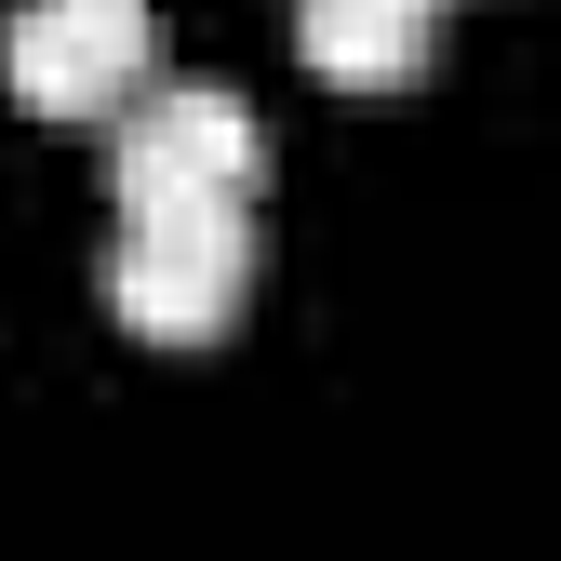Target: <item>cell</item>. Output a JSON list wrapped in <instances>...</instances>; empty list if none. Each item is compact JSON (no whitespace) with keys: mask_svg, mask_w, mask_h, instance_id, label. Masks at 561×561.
<instances>
[{"mask_svg":"<svg viewBox=\"0 0 561 561\" xmlns=\"http://www.w3.org/2000/svg\"><path fill=\"white\" fill-rule=\"evenodd\" d=\"M254 295V201H187V215H121L107 241V308L148 347H201L228 334Z\"/></svg>","mask_w":561,"mask_h":561,"instance_id":"1","label":"cell"},{"mask_svg":"<svg viewBox=\"0 0 561 561\" xmlns=\"http://www.w3.org/2000/svg\"><path fill=\"white\" fill-rule=\"evenodd\" d=\"M428 27H442V0H295V54L321 67L334 94L428 81Z\"/></svg>","mask_w":561,"mask_h":561,"instance_id":"4","label":"cell"},{"mask_svg":"<svg viewBox=\"0 0 561 561\" xmlns=\"http://www.w3.org/2000/svg\"><path fill=\"white\" fill-rule=\"evenodd\" d=\"M0 81L41 121H121L148 94V0H14L0 14Z\"/></svg>","mask_w":561,"mask_h":561,"instance_id":"3","label":"cell"},{"mask_svg":"<svg viewBox=\"0 0 561 561\" xmlns=\"http://www.w3.org/2000/svg\"><path fill=\"white\" fill-rule=\"evenodd\" d=\"M267 174V134L241 94L215 81H174V94H134L121 134H107V187H121V215H187V201H254Z\"/></svg>","mask_w":561,"mask_h":561,"instance_id":"2","label":"cell"}]
</instances>
